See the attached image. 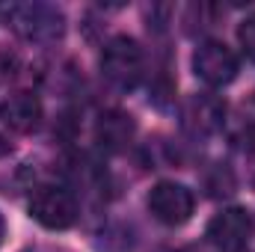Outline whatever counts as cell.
<instances>
[{"instance_id": "cell-1", "label": "cell", "mask_w": 255, "mask_h": 252, "mask_svg": "<svg viewBox=\"0 0 255 252\" xmlns=\"http://www.w3.org/2000/svg\"><path fill=\"white\" fill-rule=\"evenodd\" d=\"M145 71V57L136 39L130 36H116L104 45L101 51V74L107 83H113L116 89H133L142 80Z\"/></svg>"}, {"instance_id": "cell-2", "label": "cell", "mask_w": 255, "mask_h": 252, "mask_svg": "<svg viewBox=\"0 0 255 252\" xmlns=\"http://www.w3.org/2000/svg\"><path fill=\"white\" fill-rule=\"evenodd\" d=\"M9 24L18 36H24L27 42L36 45H48L57 42L63 36V12H57L54 6H42V3H24V6H12L9 9Z\"/></svg>"}, {"instance_id": "cell-3", "label": "cell", "mask_w": 255, "mask_h": 252, "mask_svg": "<svg viewBox=\"0 0 255 252\" xmlns=\"http://www.w3.org/2000/svg\"><path fill=\"white\" fill-rule=\"evenodd\" d=\"M30 217L51 232H63L77 220V199L65 187H39L30 196Z\"/></svg>"}, {"instance_id": "cell-4", "label": "cell", "mask_w": 255, "mask_h": 252, "mask_svg": "<svg viewBox=\"0 0 255 252\" xmlns=\"http://www.w3.org/2000/svg\"><path fill=\"white\" fill-rule=\"evenodd\" d=\"M238 54L217 39H208L196 48L193 54V71L199 80H205L208 86H229L238 77Z\"/></svg>"}, {"instance_id": "cell-5", "label": "cell", "mask_w": 255, "mask_h": 252, "mask_svg": "<svg viewBox=\"0 0 255 252\" xmlns=\"http://www.w3.org/2000/svg\"><path fill=\"white\" fill-rule=\"evenodd\" d=\"M148 211L163 226H184L196 211V196L178 181H160L148 193Z\"/></svg>"}, {"instance_id": "cell-6", "label": "cell", "mask_w": 255, "mask_h": 252, "mask_svg": "<svg viewBox=\"0 0 255 252\" xmlns=\"http://www.w3.org/2000/svg\"><path fill=\"white\" fill-rule=\"evenodd\" d=\"M208 241L223 252H241L253 235V217L244 208H226L208 223Z\"/></svg>"}, {"instance_id": "cell-7", "label": "cell", "mask_w": 255, "mask_h": 252, "mask_svg": "<svg viewBox=\"0 0 255 252\" xmlns=\"http://www.w3.org/2000/svg\"><path fill=\"white\" fill-rule=\"evenodd\" d=\"M181 116H184V127L190 133L208 136V133H217L223 127V122H226V104L217 95H211V92H199V95L187 98Z\"/></svg>"}, {"instance_id": "cell-8", "label": "cell", "mask_w": 255, "mask_h": 252, "mask_svg": "<svg viewBox=\"0 0 255 252\" xmlns=\"http://www.w3.org/2000/svg\"><path fill=\"white\" fill-rule=\"evenodd\" d=\"M0 119L15 133H33L42 125V101L33 92H15L0 104Z\"/></svg>"}, {"instance_id": "cell-9", "label": "cell", "mask_w": 255, "mask_h": 252, "mask_svg": "<svg viewBox=\"0 0 255 252\" xmlns=\"http://www.w3.org/2000/svg\"><path fill=\"white\" fill-rule=\"evenodd\" d=\"M133 133H136V122L125 110H107V113H101V119L95 125V139L107 151H125Z\"/></svg>"}, {"instance_id": "cell-10", "label": "cell", "mask_w": 255, "mask_h": 252, "mask_svg": "<svg viewBox=\"0 0 255 252\" xmlns=\"http://www.w3.org/2000/svg\"><path fill=\"white\" fill-rule=\"evenodd\" d=\"M238 42H241L244 54H247L250 60H255V12L241 21V27H238Z\"/></svg>"}, {"instance_id": "cell-11", "label": "cell", "mask_w": 255, "mask_h": 252, "mask_svg": "<svg viewBox=\"0 0 255 252\" xmlns=\"http://www.w3.org/2000/svg\"><path fill=\"white\" fill-rule=\"evenodd\" d=\"M3 235H6V223H3V217H0V244H3Z\"/></svg>"}]
</instances>
